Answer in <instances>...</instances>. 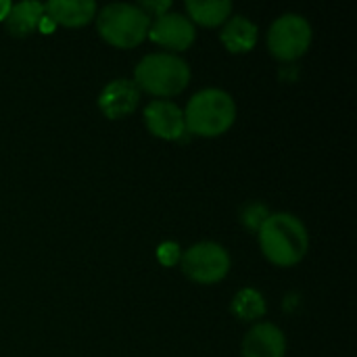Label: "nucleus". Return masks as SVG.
Returning a JSON list of instances; mask_svg holds the SVG:
<instances>
[{
  "mask_svg": "<svg viewBox=\"0 0 357 357\" xmlns=\"http://www.w3.org/2000/svg\"><path fill=\"white\" fill-rule=\"evenodd\" d=\"M259 247L274 266L291 268L305 257L310 234L293 213H270L259 228Z\"/></svg>",
  "mask_w": 357,
  "mask_h": 357,
  "instance_id": "obj_1",
  "label": "nucleus"
},
{
  "mask_svg": "<svg viewBox=\"0 0 357 357\" xmlns=\"http://www.w3.org/2000/svg\"><path fill=\"white\" fill-rule=\"evenodd\" d=\"M182 113L184 126L190 134L215 138L232 128L236 119V105L228 92L220 88H207L197 92Z\"/></svg>",
  "mask_w": 357,
  "mask_h": 357,
  "instance_id": "obj_2",
  "label": "nucleus"
},
{
  "mask_svg": "<svg viewBox=\"0 0 357 357\" xmlns=\"http://www.w3.org/2000/svg\"><path fill=\"white\" fill-rule=\"evenodd\" d=\"M190 82V67L184 59L169 52L146 54L134 69V84L153 96L180 94Z\"/></svg>",
  "mask_w": 357,
  "mask_h": 357,
  "instance_id": "obj_3",
  "label": "nucleus"
},
{
  "mask_svg": "<svg viewBox=\"0 0 357 357\" xmlns=\"http://www.w3.org/2000/svg\"><path fill=\"white\" fill-rule=\"evenodd\" d=\"M96 25L98 33L109 44L117 48H134L149 36L151 17L140 10L138 4L113 2L98 13Z\"/></svg>",
  "mask_w": 357,
  "mask_h": 357,
  "instance_id": "obj_4",
  "label": "nucleus"
},
{
  "mask_svg": "<svg viewBox=\"0 0 357 357\" xmlns=\"http://www.w3.org/2000/svg\"><path fill=\"white\" fill-rule=\"evenodd\" d=\"M312 44V25L297 13L278 17L268 31V48L280 61H295L307 52Z\"/></svg>",
  "mask_w": 357,
  "mask_h": 357,
  "instance_id": "obj_5",
  "label": "nucleus"
},
{
  "mask_svg": "<svg viewBox=\"0 0 357 357\" xmlns=\"http://www.w3.org/2000/svg\"><path fill=\"white\" fill-rule=\"evenodd\" d=\"M182 272L199 284H215L230 272V255L218 243H199L182 253Z\"/></svg>",
  "mask_w": 357,
  "mask_h": 357,
  "instance_id": "obj_6",
  "label": "nucleus"
},
{
  "mask_svg": "<svg viewBox=\"0 0 357 357\" xmlns=\"http://www.w3.org/2000/svg\"><path fill=\"white\" fill-rule=\"evenodd\" d=\"M146 38H151L159 46L169 48V50H186L197 38V29H195V23L186 15L165 13L157 17L155 21H151Z\"/></svg>",
  "mask_w": 357,
  "mask_h": 357,
  "instance_id": "obj_7",
  "label": "nucleus"
},
{
  "mask_svg": "<svg viewBox=\"0 0 357 357\" xmlns=\"http://www.w3.org/2000/svg\"><path fill=\"white\" fill-rule=\"evenodd\" d=\"M144 123L149 132L163 140H180L186 132L184 113L169 100H153L144 109Z\"/></svg>",
  "mask_w": 357,
  "mask_h": 357,
  "instance_id": "obj_8",
  "label": "nucleus"
},
{
  "mask_svg": "<svg viewBox=\"0 0 357 357\" xmlns=\"http://www.w3.org/2000/svg\"><path fill=\"white\" fill-rule=\"evenodd\" d=\"M138 102H140L138 86L134 84V79H123V77L109 82L98 96V107L102 115L109 119H121L132 115Z\"/></svg>",
  "mask_w": 357,
  "mask_h": 357,
  "instance_id": "obj_9",
  "label": "nucleus"
},
{
  "mask_svg": "<svg viewBox=\"0 0 357 357\" xmlns=\"http://www.w3.org/2000/svg\"><path fill=\"white\" fill-rule=\"evenodd\" d=\"M287 339L282 331L270 322L253 326L243 341V357H284Z\"/></svg>",
  "mask_w": 357,
  "mask_h": 357,
  "instance_id": "obj_10",
  "label": "nucleus"
},
{
  "mask_svg": "<svg viewBox=\"0 0 357 357\" xmlns=\"http://www.w3.org/2000/svg\"><path fill=\"white\" fill-rule=\"evenodd\" d=\"M44 15L52 23L65 27H82L96 17V2L92 0H50L44 4Z\"/></svg>",
  "mask_w": 357,
  "mask_h": 357,
  "instance_id": "obj_11",
  "label": "nucleus"
},
{
  "mask_svg": "<svg viewBox=\"0 0 357 357\" xmlns=\"http://www.w3.org/2000/svg\"><path fill=\"white\" fill-rule=\"evenodd\" d=\"M220 40L230 52H249L257 44V25L247 17H230L224 23Z\"/></svg>",
  "mask_w": 357,
  "mask_h": 357,
  "instance_id": "obj_12",
  "label": "nucleus"
},
{
  "mask_svg": "<svg viewBox=\"0 0 357 357\" xmlns=\"http://www.w3.org/2000/svg\"><path fill=\"white\" fill-rule=\"evenodd\" d=\"M44 19V4L40 2H19L10 6V13L6 17V27L13 36L23 38L29 36Z\"/></svg>",
  "mask_w": 357,
  "mask_h": 357,
  "instance_id": "obj_13",
  "label": "nucleus"
},
{
  "mask_svg": "<svg viewBox=\"0 0 357 357\" xmlns=\"http://www.w3.org/2000/svg\"><path fill=\"white\" fill-rule=\"evenodd\" d=\"M186 10H188L192 21H197L205 27H215V25H222L230 19L232 2L230 0H207V2L188 0Z\"/></svg>",
  "mask_w": 357,
  "mask_h": 357,
  "instance_id": "obj_14",
  "label": "nucleus"
},
{
  "mask_svg": "<svg viewBox=\"0 0 357 357\" xmlns=\"http://www.w3.org/2000/svg\"><path fill=\"white\" fill-rule=\"evenodd\" d=\"M232 314L238 320L253 322L266 314V299L255 289H241L232 299Z\"/></svg>",
  "mask_w": 357,
  "mask_h": 357,
  "instance_id": "obj_15",
  "label": "nucleus"
},
{
  "mask_svg": "<svg viewBox=\"0 0 357 357\" xmlns=\"http://www.w3.org/2000/svg\"><path fill=\"white\" fill-rule=\"evenodd\" d=\"M157 257L163 266H174L176 261H180L182 253H180V247L176 243H163L157 251Z\"/></svg>",
  "mask_w": 357,
  "mask_h": 357,
  "instance_id": "obj_16",
  "label": "nucleus"
},
{
  "mask_svg": "<svg viewBox=\"0 0 357 357\" xmlns=\"http://www.w3.org/2000/svg\"><path fill=\"white\" fill-rule=\"evenodd\" d=\"M138 6H140V10H144L149 17H151V13H155L157 17H161V15L167 13V8L172 6V2H167V0H165V2H140Z\"/></svg>",
  "mask_w": 357,
  "mask_h": 357,
  "instance_id": "obj_17",
  "label": "nucleus"
},
{
  "mask_svg": "<svg viewBox=\"0 0 357 357\" xmlns=\"http://www.w3.org/2000/svg\"><path fill=\"white\" fill-rule=\"evenodd\" d=\"M10 2L8 0H0V21H6L8 13H10Z\"/></svg>",
  "mask_w": 357,
  "mask_h": 357,
  "instance_id": "obj_18",
  "label": "nucleus"
}]
</instances>
